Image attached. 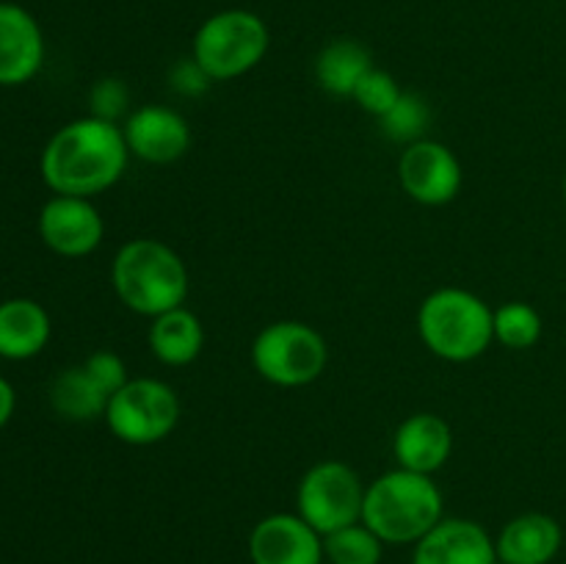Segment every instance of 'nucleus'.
Here are the masks:
<instances>
[{
    "instance_id": "nucleus-1",
    "label": "nucleus",
    "mask_w": 566,
    "mask_h": 564,
    "mask_svg": "<svg viewBox=\"0 0 566 564\" xmlns=\"http://www.w3.org/2000/svg\"><path fill=\"white\" fill-rule=\"evenodd\" d=\"M130 149L116 122L83 116L59 127L42 149L44 186L64 197H97L125 177Z\"/></svg>"
},
{
    "instance_id": "nucleus-2",
    "label": "nucleus",
    "mask_w": 566,
    "mask_h": 564,
    "mask_svg": "<svg viewBox=\"0 0 566 564\" xmlns=\"http://www.w3.org/2000/svg\"><path fill=\"white\" fill-rule=\"evenodd\" d=\"M446 501L434 476L396 468L365 487L363 523L385 545H415L446 514Z\"/></svg>"
},
{
    "instance_id": "nucleus-3",
    "label": "nucleus",
    "mask_w": 566,
    "mask_h": 564,
    "mask_svg": "<svg viewBox=\"0 0 566 564\" xmlns=\"http://www.w3.org/2000/svg\"><path fill=\"white\" fill-rule=\"evenodd\" d=\"M111 282L127 310L155 318L182 307L188 299V269L180 254L158 238H130L111 263Z\"/></svg>"
},
{
    "instance_id": "nucleus-4",
    "label": "nucleus",
    "mask_w": 566,
    "mask_h": 564,
    "mask_svg": "<svg viewBox=\"0 0 566 564\" xmlns=\"http://www.w3.org/2000/svg\"><path fill=\"white\" fill-rule=\"evenodd\" d=\"M418 335L446 363H473L495 341V310L473 291L446 285L418 307Z\"/></svg>"
},
{
    "instance_id": "nucleus-5",
    "label": "nucleus",
    "mask_w": 566,
    "mask_h": 564,
    "mask_svg": "<svg viewBox=\"0 0 566 564\" xmlns=\"http://www.w3.org/2000/svg\"><path fill=\"white\" fill-rule=\"evenodd\" d=\"M271 44L269 25L249 9H224L210 14L193 33L191 55L210 81H235L265 59Z\"/></svg>"
},
{
    "instance_id": "nucleus-6",
    "label": "nucleus",
    "mask_w": 566,
    "mask_h": 564,
    "mask_svg": "<svg viewBox=\"0 0 566 564\" xmlns=\"http://www.w3.org/2000/svg\"><path fill=\"white\" fill-rule=\"evenodd\" d=\"M326 365V337L304 321H274L252 341V368L274 387L313 385Z\"/></svg>"
},
{
    "instance_id": "nucleus-7",
    "label": "nucleus",
    "mask_w": 566,
    "mask_h": 564,
    "mask_svg": "<svg viewBox=\"0 0 566 564\" xmlns=\"http://www.w3.org/2000/svg\"><path fill=\"white\" fill-rule=\"evenodd\" d=\"M105 424L127 446H155L180 424V398L169 382L136 376L111 396Z\"/></svg>"
},
{
    "instance_id": "nucleus-8",
    "label": "nucleus",
    "mask_w": 566,
    "mask_h": 564,
    "mask_svg": "<svg viewBox=\"0 0 566 564\" xmlns=\"http://www.w3.org/2000/svg\"><path fill=\"white\" fill-rule=\"evenodd\" d=\"M365 484L352 464L324 459L307 468L296 487V514L321 536L363 520Z\"/></svg>"
},
{
    "instance_id": "nucleus-9",
    "label": "nucleus",
    "mask_w": 566,
    "mask_h": 564,
    "mask_svg": "<svg viewBox=\"0 0 566 564\" xmlns=\"http://www.w3.org/2000/svg\"><path fill=\"white\" fill-rule=\"evenodd\" d=\"M398 182L418 205L440 208L459 197L464 171L451 147L434 138H420L403 147L398 158Z\"/></svg>"
},
{
    "instance_id": "nucleus-10",
    "label": "nucleus",
    "mask_w": 566,
    "mask_h": 564,
    "mask_svg": "<svg viewBox=\"0 0 566 564\" xmlns=\"http://www.w3.org/2000/svg\"><path fill=\"white\" fill-rule=\"evenodd\" d=\"M39 236L61 258H86L103 243L105 219L92 199L55 194L39 210Z\"/></svg>"
},
{
    "instance_id": "nucleus-11",
    "label": "nucleus",
    "mask_w": 566,
    "mask_h": 564,
    "mask_svg": "<svg viewBox=\"0 0 566 564\" xmlns=\"http://www.w3.org/2000/svg\"><path fill=\"white\" fill-rule=\"evenodd\" d=\"M252 564H324V536L296 512H274L249 534Z\"/></svg>"
},
{
    "instance_id": "nucleus-12",
    "label": "nucleus",
    "mask_w": 566,
    "mask_h": 564,
    "mask_svg": "<svg viewBox=\"0 0 566 564\" xmlns=\"http://www.w3.org/2000/svg\"><path fill=\"white\" fill-rule=\"evenodd\" d=\"M127 149L144 164L166 166L180 160L191 147V127L186 116L166 105H142L122 122Z\"/></svg>"
},
{
    "instance_id": "nucleus-13",
    "label": "nucleus",
    "mask_w": 566,
    "mask_h": 564,
    "mask_svg": "<svg viewBox=\"0 0 566 564\" xmlns=\"http://www.w3.org/2000/svg\"><path fill=\"white\" fill-rule=\"evenodd\" d=\"M495 540L481 523L468 518H442L415 542L412 564H495Z\"/></svg>"
},
{
    "instance_id": "nucleus-14",
    "label": "nucleus",
    "mask_w": 566,
    "mask_h": 564,
    "mask_svg": "<svg viewBox=\"0 0 566 564\" xmlns=\"http://www.w3.org/2000/svg\"><path fill=\"white\" fill-rule=\"evenodd\" d=\"M44 64V36L36 17L17 3H0V86H22Z\"/></svg>"
},
{
    "instance_id": "nucleus-15",
    "label": "nucleus",
    "mask_w": 566,
    "mask_h": 564,
    "mask_svg": "<svg viewBox=\"0 0 566 564\" xmlns=\"http://www.w3.org/2000/svg\"><path fill=\"white\" fill-rule=\"evenodd\" d=\"M453 451V431L446 418L434 412H415L398 424L392 437V453L398 468L434 476L446 468Z\"/></svg>"
},
{
    "instance_id": "nucleus-16",
    "label": "nucleus",
    "mask_w": 566,
    "mask_h": 564,
    "mask_svg": "<svg viewBox=\"0 0 566 564\" xmlns=\"http://www.w3.org/2000/svg\"><path fill=\"white\" fill-rule=\"evenodd\" d=\"M562 545V523L545 512L517 514L495 536V553L506 564H551Z\"/></svg>"
},
{
    "instance_id": "nucleus-17",
    "label": "nucleus",
    "mask_w": 566,
    "mask_h": 564,
    "mask_svg": "<svg viewBox=\"0 0 566 564\" xmlns=\"http://www.w3.org/2000/svg\"><path fill=\"white\" fill-rule=\"evenodd\" d=\"M48 310L25 296L0 302V359H31L50 341Z\"/></svg>"
},
{
    "instance_id": "nucleus-18",
    "label": "nucleus",
    "mask_w": 566,
    "mask_h": 564,
    "mask_svg": "<svg viewBox=\"0 0 566 564\" xmlns=\"http://www.w3.org/2000/svg\"><path fill=\"white\" fill-rule=\"evenodd\" d=\"M147 341L149 352L155 354L158 363L169 365V368H182V365H191L202 354L205 326L199 315L182 304V307L169 310V313L155 315Z\"/></svg>"
},
{
    "instance_id": "nucleus-19",
    "label": "nucleus",
    "mask_w": 566,
    "mask_h": 564,
    "mask_svg": "<svg viewBox=\"0 0 566 564\" xmlns=\"http://www.w3.org/2000/svg\"><path fill=\"white\" fill-rule=\"evenodd\" d=\"M374 66L370 50L357 39H332L315 59V81L332 97H352L365 72Z\"/></svg>"
},
{
    "instance_id": "nucleus-20",
    "label": "nucleus",
    "mask_w": 566,
    "mask_h": 564,
    "mask_svg": "<svg viewBox=\"0 0 566 564\" xmlns=\"http://www.w3.org/2000/svg\"><path fill=\"white\" fill-rule=\"evenodd\" d=\"M111 398L105 396L103 387L88 376L83 365H72V368L61 370L50 385V404L55 412L66 420H94L105 418Z\"/></svg>"
},
{
    "instance_id": "nucleus-21",
    "label": "nucleus",
    "mask_w": 566,
    "mask_h": 564,
    "mask_svg": "<svg viewBox=\"0 0 566 564\" xmlns=\"http://www.w3.org/2000/svg\"><path fill=\"white\" fill-rule=\"evenodd\" d=\"M324 556L329 564H381L385 542L359 520L324 536Z\"/></svg>"
},
{
    "instance_id": "nucleus-22",
    "label": "nucleus",
    "mask_w": 566,
    "mask_h": 564,
    "mask_svg": "<svg viewBox=\"0 0 566 564\" xmlns=\"http://www.w3.org/2000/svg\"><path fill=\"white\" fill-rule=\"evenodd\" d=\"M542 315L528 302H506L495 310V341L512 352H525L542 341Z\"/></svg>"
},
{
    "instance_id": "nucleus-23",
    "label": "nucleus",
    "mask_w": 566,
    "mask_h": 564,
    "mask_svg": "<svg viewBox=\"0 0 566 564\" xmlns=\"http://www.w3.org/2000/svg\"><path fill=\"white\" fill-rule=\"evenodd\" d=\"M379 122H381V133H385L390 142H398V144L420 142L426 127H429L431 122L429 103H426L420 94L403 92L401 97H398V103L392 105Z\"/></svg>"
},
{
    "instance_id": "nucleus-24",
    "label": "nucleus",
    "mask_w": 566,
    "mask_h": 564,
    "mask_svg": "<svg viewBox=\"0 0 566 564\" xmlns=\"http://www.w3.org/2000/svg\"><path fill=\"white\" fill-rule=\"evenodd\" d=\"M403 88L398 86V81L390 75V72L379 70V66H370V70L363 75V81L357 83V88H354L352 100L365 111V114L381 119V116L398 103Z\"/></svg>"
},
{
    "instance_id": "nucleus-25",
    "label": "nucleus",
    "mask_w": 566,
    "mask_h": 564,
    "mask_svg": "<svg viewBox=\"0 0 566 564\" xmlns=\"http://www.w3.org/2000/svg\"><path fill=\"white\" fill-rule=\"evenodd\" d=\"M88 103H92V116L105 122H116L127 119V105H130V88L125 86V81L119 77H103V81L94 83L92 94H88Z\"/></svg>"
},
{
    "instance_id": "nucleus-26",
    "label": "nucleus",
    "mask_w": 566,
    "mask_h": 564,
    "mask_svg": "<svg viewBox=\"0 0 566 564\" xmlns=\"http://www.w3.org/2000/svg\"><path fill=\"white\" fill-rule=\"evenodd\" d=\"M83 368H86L88 376H92V379L103 387V393L108 398L114 396V393H119L122 387L130 382L125 359H122L116 352H108V348L88 354L86 363H83Z\"/></svg>"
},
{
    "instance_id": "nucleus-27",
    "label": "nucleus",
    "mask_w": 566,
    "mask_h": 564,
    "mask_svg": "<svg viewBox=\"0 0 566 564\" xmlns=\"http://www.w3.org/2000/svg\"><path fill=\"white\" fill-rule=\"evenodd\" d=\"M169 81H171V88L180 94H186V97H199V94H205L210 88V75L202 70V66L191 59H182L180 64L171 66L169 72Z\"/></svg>"
},
{
    "instance_id": "nucleus-28",
    "label": "nucleus",
    "mask_w": 566,
    "mask_h": 564,
    "mask_svg": "<svg viewBox=\"0 0 566 564\" xmlns=\"http://www.w3.org/2000/svg\"><path fill=\"white\" fill-rule=\"evenodd\" d=\"M14 407H17L14 387L9 385V379H3V376H0V429H3V426L11 420Z\"/></svg>"
},
{
    "instance_id": "nucleus-29",
    "label": "nucleus",
    "mask_w": 566,
    "mask_h": 564,
    "mask_svg": "<svg viewBox=\"0 0 566 564\" xmlns=\"http://www.w3.org/2000/svg\"><path fill=\"white\" fill-rule=\"evenodd\" d=\"M562 191H564V202H566V175H564V188H562Z\"/></svg>"
},
{
    "instance_id": "nucleus-30",
    "label": "nucleus",
    "mask_w": 566,
    "mask_h": 564,
    "mask_svg": "<svg viewBox=\"0 0 566 564\" xmlns=\"http://www.w3.org/2000/svg\"><path fill=\"white\" fill-rule=\"evenodd\" d=\"M495 564H506V562H501V558H497V562Z\"/></svg>"
},
{
    "instance_id": "nucleus-31",
    "label": "nucleus",
    "mask_w": 566,
    "mask_h": 564,
    "mask_svg": "<svg viewBox=\"0 0 566 564\" xmlns=\"http://www.w3.org/2000/svg\"><path fill=\"white\" fill-rule=\"evenodd\" d=\"M564 564H566V562H564Z\"/></svg>"
}]
</instances>
